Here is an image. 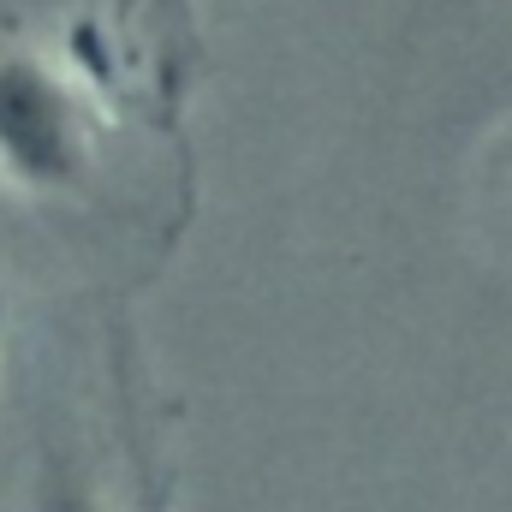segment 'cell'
Masks as SVG:
<instances>
[{"label":"cell","mask_w":512,"mask_h":512,"mask_svg":"<svg viewBox=\"0 0 512 512\" xmlns=\"http://www.w3.org/2000/svg\"><path fill=\"white\" fill-rule=\"evenodd\" d=\"M102 161L90 90L36 42H0V185L36 203L84 197Z\"/></svg>","instance_id":"1"},{"label":"cell","mask_w":512,"mask_h":512,"mask_svg":"<svg viewBox=\"0 0 512 512\" xmlns=\"http://www.w3.org/2000/svg\"><path fill=\"white\" fill-rule=\"evenodd\" d=\"M30 512H108V495L72 453H48L42 477H36V495H30Z\"/></svg>","instance_id":"2"}]
</instances>
